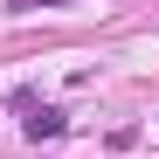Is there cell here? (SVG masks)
<instances>
[{"instance_id":"obj_1","label":"cell","mask_w":159,"mask_h":159,"mask_svg":"<svg viewBox=\"0 0 159 159\" xmlns=\"http://www.w3.org/2000/svg\"><path fill=\"white\" fill-rule=\"evenodd\" d=\"M14 111H21V131H28L35 145H42V139H62V131H69V118L56 111V104H42V97H28V90L14 97Z\"/></svg>"},{"instance_id":"obj_2","label":"cell","mask_w":159,"mask_h":159,"mask_svg":"<svg viewBox=\"0 0 159 159\" xmlns=\"http://www.w3.org/2000/svg\"><path fill=\"white\" fill-rule=\"evenodd\" d=\"M14 14H48V7H69V0H7Z\"/></svg>"}]
</instances>
